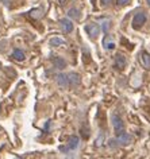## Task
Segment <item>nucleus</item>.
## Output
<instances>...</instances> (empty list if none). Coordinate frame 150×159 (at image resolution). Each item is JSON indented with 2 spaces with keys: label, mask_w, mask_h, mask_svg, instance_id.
<instances>
[{
  "label": "nucleus",
  "mask_w": 150,
  "mask_h": 159,
  "mask_svg": "<svg viewBox=\"0 0 150 159\" xmlns=\"http://www.w3.org/2000/svg\"><path fill=\"white\" fill-rule=\"evenodd\" d=\"M78 143H80V139L77 136H70L68 140V144L66 146H61L60 151H64V152H68V151H73L78 147Z\"/></svg>",
  "instance_id": "1"
},
{
  "label": "nucleus",
  "mask_w": 150,
  "mask_h": 159,
  "mask_svg": "<svg viewBox=\"0 0 150 159\" xmlns=\"http://www.w3.org/2000/svg\"><path fill=\"white\" fill-rule=\"evenodd\" d=\"M111 120H112V125H114V129H115L116 135L123 132L124 131V124H123V121H122V119L118 116L116 113H114L111 116Z\"/></svg>",
  "instance_id": "2"
},
{
  "label": "nucleus",
  "mask_w": 150,
  "mask_h": 159,
  "mask_svg": "<svg viewBox=\"0 0 150 159\" xmlns=\"http://www.w3.org/2000/svg\"><path fill=\"white\" fill-rule=\"evenodd\" d=\"M85 31L88 33L89 37L95 38L99 35V33H100V26L96 25V23H89V25L85 26Z\"/></svg>",
  "instance_id": "3"
},
{
  "label": "nucleus",
  "mask_w": 150,
  "mask_h": 159,
  "mask_svg": "<svg viewBox=\"0 0 150 159\" xmlns=\"http://www.w3.org/2000/svg\"><path fill=\"white\" fill-rule=\"evenodd\" d=\"M145 22H146V15L143 12H139V14H137L133 19V27L134 29H139L141 26L145 25Z\"/></svg>",
  "instance_id": "4"
},
{
  "label": "nucleus",
  "mask_w": 150,
  "mask_h": 159,
  "mask_svg": "<svg viewBox=\"0 0 150 159\" xmlns=\"http://www.w3.org/2000/svg\"><path fill=\"white\" fill-rule=\"evenodd\" d=\"M68 82H69V86H76L80 84V75L77 73H69L68 74Z\"/></svg>",
  "instance_id": "5"
},
{
  "label": "nucleus",
  "mask_w": 150,
  "mask_h": 159,
  "mask_svg": "<svg viewBox=\"0 0 150 159\" xmlns=\"http://www.w3.org/2000/svg\"><path fill=\"white\" fill-rule=\"evenodd\" d=\"M116 140L119 142V143H122V144H129V143L131 142V136H130L129 134H126L124 131H123L122 134L116 135Z\"/></svg>",
  "instance_id": "6"
},
{
  "label": "nucleus",
  "mask_w": 150,
  "mask_h": 159,
  "mask_svg": "<svg viewBox=\"0 0 150 159\" xmlns=\"http://www.w3.org/2000/svg\"><path fill=\"white\" fill-rule=\"evenodd\" d=\"M61 27L64 30V33H70L73 30V23L69 20V19H61Z\"/></svg>",
  "instance_id": "7"
},
{
  "label": "nucleus",
  "mask_w": 150,
  "mask_h": 159,
  "mask_svg": "<svg viewBox=\"0 0 150 159\" xmlns=\"http://www.w3.org/2000/svg\"><path fill=\"white\" fill-rule=\"evenodd\" d=\"M57 84L62 86V88H66L69 86V82H68V74H58L57 75Z\"/></svg>",
  "instance_id": "8"
},
{
  "label": "nucleus",
  "mask_w": 150,
  "mask_h": 159,
  "mask_svg": "<svg viewBox=\"0 0 150 159\" xmlns=\"http://www.w3.org/2000/svg\"><path fill=\"white\" fill-rule=\"evenodd\" d=\"M115 63H116V67H119V69H123L126 66V58L123 57L122 54L116 55V59H115Z\"/></svg>",
  "instance_id": "9"
},
{
  "label": "nucleus",
  "mask_w": 150,
  "mask_h": 159,
  "mask_svg": "<svg viewBox=\"0 0 150 159\" xmlns=\"http://www.w3.org/2000/svg\"><path fill=\"white\" fill-rule=\"evenodd\" d=\"M142 63H143L145 67H148V69H150V54L149 53H142Z\"/></svg>",
  "instance_id": "10"
},
{
  "label": "nucleus",
  "mask_w": 150,
  "mask_h": 159,
  "mask_svg": "<svg viewBox=\"0 0 150 159\" xmlns=\"http://www.w3.org/2000/svg\"><path fill=\"white\" fill-rule=\"evenodd\" d=\"M50 45L54 46V47H58V46H64L65 45V41L64 39H61V38H52L50 39Z\"/></svg>",
  "instance_id": "11"
},
{
  "label": "nucleus",
  "mask_w": 150,
  "mask_h": 159,
  "mask_svg": "<svg viewBox=\"0 0 150 159\" xmlns=\"http://www.w3.org/2000/svg\"><path fill=\"white\" fill-rule=\"evenodd\" d=\"M12 57H14L15 59H16V61H23V59H25V53H23L22 50L16 49V50H14Z\"/></svg>",
  "instance_id": "12"
},
{
  "label": "nucleus",
  "mask_w": 150,
  "mask_h": 159,
  "mask_svg": "<svg viewBox=\"0 0 150 159\" xmlns=\"http://www.w3.org/2000/svg\"><path fill=\"white\" fill-rule=\"evenodd\" d=\"M53 63L56 65V67H58V69L65 67V61H64V59H61L60 57H54L53 58Z\"/></svg>",
  "instance_id": "13"
},
{
  "label": "nucleus",
  "mask_w": 150,
  "mask_h": 159,
  "mask_svg": "<svg viewBox=\"0 0 150 159\" xmlns=\"http://www.w3.org/2000/svg\"><path fill=\"white\" fill-rule=\"evenodd\" d=\"M68 15L69 18H74V19H80V11L77 8H70L68 11Z\"/></svg>",
  "instance_id": "14"
},
{
  "label": "nucleus",
  "mask_w": 150,
  "mask_h": 159,
  "mask_svg": "<svg viewBox=\"0 0 150 159\" xmlns=\"http://www.w3.org/2000/svg\"><path fill=\"white\" fill-rule=\"evenodd\" d=\"M104 47H105V49H108V50H112L114 47H115V43H114L112 41L107 42V39H104Z\"/></svg>",
  "instance_id": "15"
},
{
  "label": "nucleus",
  "mask_w": 150,
  "mask_h": 159,
  "mask_svg": "<svg viewBox=\"0 0 150 159\" xmlns=\"http://www.w3.org/2000/svg\"><path fill=\"white\" fill-rule=\"evenodd\" d=\"M110 25H111V22H110V20H105L103 23V31H104L105 34H107V31L110 30Z\"/></svg>",
  "instance_id": "16"
},
{
  "label": "nucleus",
  "mask_w": 150,
  "mask_h": 159,
  "mask_svg": "<svg viewBox=\"0 0 150 159\" xmlns=\"http://www.w3.org/2000/svg\"><path fill=\"white\" fill-rule=\"evenodd\" d=\"M130 2V0H118V4H119V6H126V4H127V3Z\"/></svg>",
  "instance_id": "17"
},
{
  "label": "nucleus",
  "mask_w": 150,
  "mask_h": 159,
  "mask_svg": "<svg viewBox=\"0 0 150 159\" xmlns=\"http://www.w3.org/2000/svg\"><path fill=\"white\" fill-rule=\"evenodd\" d=\"M111 2H112V0H101V3H103V4H110Z\"/></svg>",
  "instance_id": "18"
},
{
  "label": "nucleus",
  "mask_w": 150,
  "mask_h": 159,
  "mask_svg": "<svg viewBox=\"0 0 150 159\" xmlns=\"http://www.w3.org/2000/svg\"><path fill=\"white\" fill-rule=\"evenodd\" d=\"M146 2H148V4H149V6H150V0H146Z\"/></svg>",
  "instance_id": "19"
}]
</instances>
